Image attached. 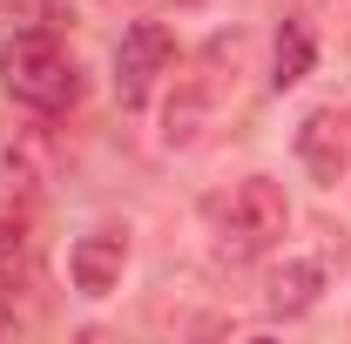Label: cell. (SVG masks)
Instances as JSON below:
<instances>
[{"label": "cell", "mask_w": 351, "mask_h": 344, "mask_svg": "<svg viewBox=\"0 0 351 344\" xmlns=\"http://www.w3.org/2000/svg\"><path fill=\"white\" fill-rule=\"evenodd\" d=\"M176 61V41L162 21H135L129 34H122V47H115V95H122V108H142L149 101V88L169 75Z\"/></svg>", "instance_id": "3"}, {"label": "cell", "mask_w": 351, "mask_h": 344, "mask_svg": "<svg viewBox=\"0 0 351 344\" xmlns=\"http://www.w3.org/2000/svg\"><path fill=\"white\" fill-rule=\"evenodd\" d=\"M122 263H129V230L101 223V230H88L82 243L68 250V277H75L82 297H108L122 284Z\"/></svg>", "instance_id": "4"}, {"label": "cell", "mask_w": 351, "mask_h": 344, "mask_svg": "<svg viewBox=\"0 0 351 344\" xmlns=\"http://www.w3.org/2000/svg\"><path fill=\"white\" fill-rule=\"evenodd\" d=\"M0 88L21 108H34V115H61L75 101V61L61 54L54 34L21 27V34H7V47H0Z\"/></svg>", "instance_id": "2"}, {"label": "cell", "mask_w": 351, "mask_h": 344, "mask_svg": "<svg viewBox=\"0 0 351 344\" xmlns=\"http://www.w3.org/2000/svg\"><path fill=\"white\" fill-rule=\"evenodd\" d=\"M317 291H324V270L317 263H284L270 277V317H304L317 304Z\"/></svg>", "instance_id": "6"}, {"label": "cell", "mask_w": 351, "mask_h": 344, "mask_svg": "<svg viewBox=\"0 0 351 344\" xmlns=\"http://www.w3.org/2000/svg\"><path fill=\"white\" fill-rule=\"evenodd\" d=\"M14 263H21V216L0 210V284L14 277Z\"/></svg>", "instance_id": "8"}, {"label": "cell", "mask_w": 351, "mask_h": 344, "mask_svg": "<svg viewBox=\"0 0 351 344\" xmlns=\"http://www.w3.org/2000/svg\"><path fill=\"white\" fill-rule=\"evenodd\" d=\"M311 54H317L311 47V27L304 21H284L277 27V47H270V88H298L311 75Z\"/></svg>", "instance_id": "7"}, {"label": "cell", "mask_w": 351, "mask_h": 344, "mask_svg": "<svg viewBox=\"0 0 351 344\" xmlns=\"http://www.w3.org/2000/svg\"><path fill=\"white\" fill-rule=\"evenodd\" d=\"M298 156H304V169L317 182H338L351 169V135L338 122V108H311L304 122H298Z\"/></svg>", "instance_id": "5"}, {"label": "cell", "mask_w": 351, "mask_h": 344, "mask_svg": "<svg viewBox=\"0 0 351 344\" xmlns=\"http://www.w3.org/2000/svg\"><path fill=\"white\" fill-rule=\"evenodd\" d=\"M284 230H291V203L270 175H243L230 196L210 203V236H217V257H230V263L263 257Z\"/></svg>", "instance_id": "1"}]
</instances>
